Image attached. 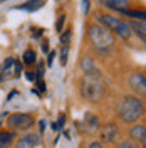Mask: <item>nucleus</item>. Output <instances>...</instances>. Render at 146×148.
Listing matches in <instances>:
<instances>
[{
	"mask_svg": "<svg viewBox=\"0 0 146 148\" xmlns=\"http://www.w3.org/2000/svg\"><path fill=\"white\" fill-rule=\"evenodd\" d=\"M116 148H136V147H134L133 141H119L116 145Z\"/></svg>",
	"mask_w": 146,
	"mask_h": 148,
	"instance_id": "obj_22",
	"label": "nucleus"
},
{
	"mask_svg": "<svg viewBox=\"0 0 146 148\" xmlns=\"http://www.w3.org/2000/svg\"><path fill=\"white\" fill-rule=\"evenodd\" d=\"M87 39H89L91 46L98 52H111L114 49V46H116L113 32H109L104 25H101L99 22L89 24V27H87Z\"/></svg>",
	"mask_w": 146,
	"mask_h": 148,
	"instance_id": "obj_3",
	"label": "nucleus"
},
{
	"mask_svg": "<svg viewBox=\"0 0 146 148\" xmlns=\"http://www.w3.org/2000/svg\"><path fill=\"white\" fill-rule=\"evenodd\" d=\"M0 2H7V0H0Z\"/></svg>",
	"mask_w": 146,
	"mask_h": 148,
	"instance_id": "obj_29",
	"label": "nucleus"
},
{
	"mask_svg": "<svg viewBox=\"0 0 146 148\" xmlns=\"http://www.w3.org/2000/svg\"><path fill=\"white\" fill-rule=\"evenodd\" d=\"M128 84H129V88L136 92V94H139L141 98L146 94V76H145V73H141V71L131 73L128 77Z\"/></svg>",
	"mask_w": 146,
	"mask_h": 148,
	"instance_id": "obj_7",
	"label": "nucleus"
},
{
	"mask_svg": "<svg viewBox=\"0 0 146 148\" xmlns=\"http://www.w3.org/2000/svg\"><path fill=\"white\" fill-rule=\"evenodd\" d=\"M82 2V14L87 15L91 12V0H81Z\"/></svg>",
	"mask_w": 146,
	"mask_h": 148,
	"instance_id": "obj_21",
	"label": "nucleus"
},
{
	"mask_svg": "<svg viewBox=\"0 0 146 148\" xmlns=\"http://www.w3.org/2000/svg\"><path fill=\"white\" fill-rule=\"evenodd\" d=\"M46 2L47 0H29V2L18 5V7H15V9L25 10V12H37V10H40L44 5H46Z\"/></svg>",
	"mask_w": 146,
	"mask_h": 148,
	"instance_id": "obj_14",
	"label": "nucleus"
},
{
	"mask_svg": "<svg viewBox=\"0 0 146 148\" xmlns=\"http://www.w3.org/2000/svg\"><path fill=\"white\" fill-rule=\"evenodd\" d=\"M64 22H65V14H62L61 17L57 18V22H55V30H57V32H61V30H62V27H64Z\"/></svg>",
	"mask_w": 146,
	"mask_h": 148,
	"instance_id": "obj_20",
	"label": "nucleus"
},
{
	"mask_svg": "<svg viewBox=\"0 0 146 148\" xmlns=\"http://www.w3.org/2000/svg\"><path fill=\"white\" fill-rule=\"evenodd\" d=\"M99 128H101L99 118L96 114H92V113H86V116H84V130L87 133H98Z\"/></svg>",
	"mask_w": 146,
	"mask_h": 148,
	"instance_id": "obj_10",
	"label": "nucleus"
},
{
	"mask_svg": "<svg viewBox=\"0 0 146 148\" xmlns=\"http://www.w3.org/2000/svg\"><path fill=\"white\" fill-rule=\"evenodd\" d=\"M42 52H44V54H46V52H49V42H47V40H44V42H42Z\"/></svg>",
	"mask_w": 146,
	"mask_h": 148,
	"instance_id": "obj_27",
	"label": "nucleus"
},
{
	"mask_svg": "<svg viewBox=\"0 0 146 148\" xmlns=\"http://www.w3.org/2000/svg\"><path fill=\"white\" fill-rule=\"evenodd\" d=\"M37 88H39V91L40 92H46V83L42 81V77H37Z\"/></svg>",
	"mask_w": 146,
	"mask_h": 148,
	"instance_id": "obj_23",
	"label": "nucleus"
},
{
	"mask_svg": "<svg viewBox=\"0 0 146 148\" xmlns=\"http://www.w3.org/2000/svg\"><path fill=\"white\" fill-rule=\"evenodd\" d=\"M94 18L99 22L101 25H104L109 32L119 36L121 39H124V40H128L129 37L133 36V32H131V29H129V24L126 20H121V18L114 17V15H111V14H96Z\"/></svg>",
	"mask_w": 146,
	"mask_h": 148,
	"instance_id": "obj_4",
	"label": "nucleus"
},
{
	"mask_svg": "<svg viewBox=\"0 0 146 148\" xmlns=\"http://www.w3.org/2000/svg\"><path fill=\"white\" fill-rule=\"evenodd\" d=\"M54 56H55V52H49V59H47V66H49V67L54 62Z\"/></svg>",
	"mask_w": 146,
	"mask_h": 148,
	"instance_id": "obj_26",
	"label": "nucleus"
},
{
	"mask_svg": "<svg viewBox=\"0 0 146 148\" xmlns=\"http://www.w3.org/2000/svg\"><path fill=\"white\" fill-rule=\"evenodd\" d=\"M98 3L109 10H114V12L129 9V0H98Z\"/></svg>",
	"mask_w": 146,
	"mask_h": 148,
	"instance_id": "obj_11",
	"label": "nucleus"
},
{
	"mask_svg": "<svg viewBox=\"0 0 146 148\" xmlns=\"http://www.w3.org/2000/svg\"><path fill=\"white\" fill-rule=\"evenodd\" d=\"M67 54H69V46L61 47V66L67 64Z\"/></svg>",
	"mask_w": 146,
	"mask_h": 148,
	"instance_id": "obj_19",
	"label": "nucleus"
},
{
	"mask_svg": "<svg viewBox=\"0 0 146 148\" xmlns=\"http://www.w3.org/2000/svg\"><path fill=\"white\" fill-rule=\"evenodd\" d=\"M71 39H72V30L71 29H67L62 32V36H61V46H69V42H71Z\"/></svg>",
	"mask_w": 146,
	"mask_h": 148,
	"instance_id": "obj_18",
	"label": "nucleus"
},
{
	"mask_svg": "<svg viewBox=\"0 0 146 148\" xmlns=\"http://www.w3.org/2000/svg\"><path fill=\"white\" fill-rule=\"evenodd\" d=\"M129 135H131L133 141L139 143L141 147L146 145V126L143 125V123H141V125H134L133 128L129 130Z\"/></svg>",
	"mask_w": 146,
	"mask_h": 148,
	"instance_id": "obj_9",
	"label": "nucleus"
},
{
	"mask_svg": "<svg viewBox=\"0 0 146 148\" xmlns=\"http://www.w3.org/2000/svg\"><path fill=\"white\" fill-rule=\"evenodd\" d=\"M99 138L102 145H113V143H118L119 140V130L114 123H108L104 125L102 128H99Z\"/></svg>",
	"mask_w": 146,
	"mask_h": 148,
	"instance_id": "obj_6",
	"label": "nucleus"
},
{
	"mask_svg": "<svg viewBox=\"0 0 146 148\" xmlns=\"http://www.w3.org/2000/svg\"><path fill=\"white\" fill-rule=\"evenodd\" d=\"M14 141L12 131H0V148H9Z\"/></svg>",
	"mask_w": 146,
	"mask_h": 148,
	"instance_id": "obj_16",
	"label": "nucleus"
},
{
	"mask_svg": "<svg viewBox=\"0 0 146 148\" xmlns=\"http://www.w3.org/2000/svg\"><path fill=\"white\" fill-rule=\"evenodd\" d=\"M89 148H104V145L101 141H91L89 143Z\"/></svg>",
	"mask_w": 146,
	"mask_h": 148,
	"instance_id": "obj_25",
	"label": "nucleus"
},
{
	"mask_svg": "<svg viewBox=\"0 0 146 148\" xmlns=\"http://www.w3.org/2000/svg\"><path fill=\"white\" fill-rule=\"evenodd\" d=\"M118 116L126 125L138 123L145 116V103L138 96H124L118 104Z\"/></svg>",
	"mask_w": 146,
	"mask_h": 148,
	"instance_id": "obj_1",
	"label": "nucleus"
},
{
	"mask_svg": "<svg viewBox=\"0 0 146 148\" xmlns=\"http://www.w3.org/2000/svg\"><path fill=\"white\" fill-rule=\"evenodd\" d=\"M34 125V116L29 113H14L7 118V126L12 130H29Z\"/></svg>",
	"mask_w": 146,
	"mask_h": 148,
	"instance_id": "obj_5",
	"label": "nucleus"
},
{
	"mask_svg": "<svg viewBox=\"0 0 146 148\" xmlns=\"http://www.w3.org/2000/svg\"><path fill=\"white\" fill-rule=\"evenodd\" d=\"M81 69L84 71V74H87V76H98V77H101V71L98 69L96 62L92 61L89 56H86V57L81 59Z\"/></svg>",
	"mask_w": 146,
	"mask_h": 148,
	"instance_id": "obj_8",
	"label": "nucleus"
},
{
	"mask_svg": "<svg viewBox=\"0 0 146 148\" xmlns=\"http://www.w3.org/2000/svg\"><path fill=\"white\" fill-rule=\"evenodd\" d=\"M25 77H27L29 81H32V83H34V81H35V79H37L35 73H32V71H29V73H25Z\"/></svg>",
	"mask_w": 146,
	"mask_h": 148,
	"instance_id": "obj_24",
	"label": "nucleus"
},
{
	"mask_svg": "<svg viewBox=\"0 0 146 148\" xmlns=\"http://www.w3.org/2000/svg\"><path fill=\"white\" fill-rule=\"evenodd\" d=\"M39 141H40V136L30 133V135H27V136H24V138L18 140L15 148H35L37 145H39Z\"/></svg>",
	"mask_w": 146,
	"mask_h": 148,
	"instance_id": "obj_13",
	"label": "nucleus"
},
{
	"mask_svg": "<svg viewBox=\"0 0 146 148\" xmlns=\"http://www.w3.org/2000/svg\"><path fill=\"white\" fill-rule=\"evenodd\" d=\"M44 130H46V121L42 120L40 121V131H44Z\"/></svg>",
	"mask_w": 146,
	"mask_h": 148,
	"instance_id": "obj_28",
	"label": "nucleus"
},
{
	"mask_svg": "<svg viewBox=\"0 0 146 148\" xmlns=\"http://www.w3.org/2000/svg\"><path fill=\"white\" fill-rule=\"evenodd\" d=\"M119 14H123V15H126V17H133V18H136V20H145V18H146L145 10H129V9H123V10H119Z\"/></svg>",
	"mask_w": 146,
	"mask_h": 148,
	"instance_id": "obj_15",
	"label": "nucleus"
},
{
	"mask_svg": "<svg viewBox=\"0 0 146 148\" xmlns=\"http://www.w3.org/2000/svg\"><path fill=\"white\" fill-rule=\"evenodd\" d=\"M35 61H37V54L32 51V49L25 51V52H24V56H22V62H24L25 66L35 64Z\"/></svg>",
	"mask_w": 146,
	"mask_h": 148,
	"instance_id": "obj_17",
	"label": "nucleus"
},
{
	"mask_svg": "<svg viewBox=\"0 0 146 148\" xmlns=\"http://www.w3.org/2000/svg\"><path fill=\"white\" fill-rule=\"evenodd\" d=\"M129 24V29H131V32L138 36L141 39V42H145L146 40V22L145 20H131L128 22Z\"/></svg>",
	"mask_w": 146,
	"mask_h": 148,
	"instance_id": "obj_12",
	"label": "nucleus"
},
{
	"mask_svg": "<svg viewBox=\"0 0 146 148\" xmlns=\"http://www.w3.org/2000/svg\"><path fill=\"white\" fill-rule=\"evenodd\" d=\"M79 94L87 103H101L106 96V86L98 76H87L84 74L79 81Z\"/></svg>",
	"mask_w": 146,
	"mask_h": 148,
	"instance_id": "obj_2",
	"label": "nucleus"
}]
</instances>
